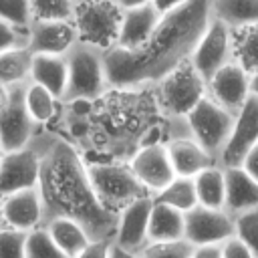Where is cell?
<instances>
[{"instance_id": "2e32d148", "label": "cell", "mask_w": 258, "mask_h": 258, "mask_svg": "<svg viewBox=\"0 0 258 258\" xmlns=\"http://www.w3.org/2000/svg\"><path fill=\"white\" fill-rule=\"evenodd\" d=\"M153 206H155L153 196L139 198L137 202L127 206L119 214L113 244L135 254L143 250L149 244V218H151Z\"/></svg>"}, {"instance_id": "8d00e7d4", "label": "cell", "mask_w": 258, "mask_h": 258, "mask_svg": "<svg viewBox=\"0 0 258 258\" xmlns=\"http://www.w3.org/2000/svg\"><path fill=\"white\" fill-rule=\"evenodd\" d=\"M26 46H28V30L0 20V54L12 48H26Z\"/></svg>"}, {"instance_id": "ab89813d", "label": "cell", "mask_w": 258, "mask_h": 258, "mask_svg": "<svg viewBox=\"0 0 258 258\" xmlns=\"http://www.w3.org/2000/svg\"><path fill=\"white\" fill-rule=\"evenodd\" d=\"M252 179H256L258 181V145L244 157V161H242V165H240Z\"/></svg>"}, {"instance_id": "1f68e13d", "label": "cell", "mask_w": 258, "mask_h": 258, "mask_svg": "<svg viewBox=\"0 0 258 258\" xmlns=\"http://www.w3.org/2000/svg\"><path fill=\"white\" fill-rule=\"evenodd\" d=\"M196 252L198 248L183 238L175 242H149L137 254L141 258H194Z\"/></svg>"}, {"instance_id": "7c38bea8", "label": "cell", "mask_w": 258, "mask_h": 258, "mask_svg": "<svg viewBox=\"0 0 258 258\" xmlns=\"http://www.w3.org/2000/svg\"><path fill=\"white\" fill-rule=\"evenodd\" d=\"M236 236V218L226 210L196 206L185 214V240L196 248L222 246Z\"/></svg>"}, {"instance_id": "e0dca14e", "label": "cell", "mask_w": 258, "mask_h": 258, "mask_svg": "<svg viewBox=\"0 0 258 258\" xmlns=\"http://www.w3.org/2000/svg\"><path fill=\"white\" fill-rule=\"evenodd\" d=\"M79 42L73 22L62 20H32L28 28V50L32 54L64 56Z\"/></svg>"}, {"instance_id": "836d02e7", "label": "cell", "mask_w": 258, "mask_h": 258, "mask_svg": "<svg viewBox=\"0 0 258 258\" xmlns=\"http://www.w3.org/2000/svg\"><path fill=\"white\" fill-rule=\"evenodd\" d=\"M0 20L28 30L32 24L30 0H0Z\"/></svg>"}, {"instance_id": "9c48e42d", "label": "cell", "mask_w": 258, "mask_h": 258, "mask_svg": "<svg viewBox=\"0 0 258 258\" xmlns=\"http://www.w3.org/2000/svg\"><path fill=\"white\" fill-rule=\"evenodd\" d=\"M40 161H42V133L30 141L28 147L4 153L0 167V196H8L20 189H30L38 185L40 179Z\"/></svg>"}, {"instance_id": "c3c4849f", "label": "cell", "mask_w": 258, "mask_h": 258, "mask_svg": "<svg viewBox=\"0 0 258 258\" xmlns=\"http://www.w3.org/2000/svg\"><path fill=\"white\" fill-rule=\"evenodd\" d=\"M2 159H4V153L0 151V167H2Z\"/></svg>"}, {"instance_id": "f546056e", "label": "cell", "mask_w": 258, "mask_h": 258, "mask_svg": "<svg viewBox=\"0 0 258 258\" xmlns=\"http://www.w3.org/2000/svg\"><path fill=\"white\" fill-rule=\"evenodd\" d=\"M234 60L250 75L258 73V24L234 30Z\"/></svg>"}, {"instance_id": "4316f807", "label": "cell", "mask_w": 258, "mask_h": 258, "mask_svg": "<svg viewBox=\"0 0 258 258\" xmlns=\"http://www.w3.org/2000/svg\"><path fill=\"white\" fill-rule=\"evenodd\" d=\"M198 204L212 210H224L226 204V171L220 165H212L194 177Z\"/></svg>"}, {"instance_id": "277c9868", "label": "cell", "mask_w": 258, "mask_h": 258, "mask_svg": "<svg viewBox=\"0 0 258 258\" xmlns=\"http://www.w3.org/2000/svg\"><path fill=\"white\" fill-rule=\"evenodd\" d=\"M64 58L69 67V83L60 103L95 101L111 89L105 69V50L79 40Z\"/></svg>"}, {"instance_id": "44dd1931", "label": "cell", "mask_w": 258, "mask_h": 258, "mask_svg": "<svg viewBox=\"0 0 258 258\" xmlns=\"http://www.w3.org/2000/svg\"><path fill=\"white\" fill-rule=\"evenodd\" d=\"M224 171H226L224 210L234 218L258 210V181L252 179L242 167H230Z\"/></svg>"}, {"instance_id": "cb8c5ba5", "label": "cell", "mask_w": 258, "mask_h": 258, "mask_svg": "<svg viewBox=\"0 0 258 258\" xmlns=\"http://www.w3.org/2000/svg\"><path fill=\"white\" fill-rule=\"evenodd\" d=\"M212 18L232 30L258 24V0H212Z\"/></svg>"}, {"instance_id": "ee69618b", "label": "cell", "mask_w": 258, "mask_h": 258, "mask_svg": "<svg viewBox=\"0 0 258 258\" xmlns=\"http://www.w3.org/2000/svg\"><path fill=\"white\" fill-rule=\"evenodd\" d=\"M123 10H133V8H139V6H145V4H151V0H115Z\"/></svg>"}, {"instance_id": "603a6c76", "label": "cell", "mask_w": 258, "mask_h": 258, "mask_svg": "<svg viewBox=\"0 0 258 258\" xmlns=\"http://www.w3.org/2000/svg\"><path fill=\"white\" fill-rule=\"evenodd\" d=\"M183 238H185V214L175 208L155 204L149 218V242H175Z\"/></svg>"}, {"instance_id": "8992f818", "label": "cell", "mask_w": 258, "mask_h": 258, "mask_svg": "<svg viewBox=\"0 0 258 258\" xmlns=\"http://www.w3.org/2000/svg\"><path fill=\"white\" fill-rule=\"evenodd\" d=\"M153 95L163 119H181L187 117L204 97H208V83L196 71L191 60H187L157 83Z\"/></svg>"}, {"instance_id": "60d3db41", "label": "cell", "mask_w": 258, "mask_h": 258, "mask_svg": "<svg viewBox=\"0 0 258 258\" xmlns=\"http://www.w3.org/2000/svg\"><path fill=\"white\" fill-rule=\"evenodd\" d=\"M187 0H151V4L155 6V10L161 14V16H165V14H169V12H173V10H177L179 6H183Z\"/></svg>"}, {"instance_id": "3957f363", "label": "cell", "mask_w": 258, "mask_h": 258, "mask_svg": "<svg viewBox=\"0 0 258 258\" xmlns=\"http://www.w3.org/2000/svg\"><path fill=\"white\" fill-rule=\"evenodd\" d=\"M38 191L42 198V226L54 218H69L85 228L93 242L111 240L117 232V214L99 202L81 151L58 133L44 129Z\"/></svg>"}, {"instance_id": "74e56055", "label": "cell", "mask_w": 258, "mask_h": 258, "mask_svg": "<svg viewBox=\"0 0 258 258\" xmlns=\"http://www.w3.org/2000/svg\"><path fill=\"white\" fill-rule=\"evenodd\" d=\"M220 254H222V258H254V254L248 250V246L238 236L226 240L220 246Z\"/></svg>"}, {"instance_id": "7dc6e473", "label": "cell", "mask_w": 258, "mask_h": 258, "mask_svg": "<svg viewBox=\"0 0 258 258\" xmlns=\"http://www.w3.org/2000/svg\"><path fill=\"white\" fill-rule=\"evenodd\" d=\"M2 202H4V198L0 196V230H4V228H6V222H4V212H2Z\"/></svg>"}, {"instance_id": "d4e9b609", "label": "cell", "mask_w": 258, "mask_h": 258, "mask_svg": "<svg viewBox=\"0 0 258 258\" xmlns=\"http://www.w3.org/2000/svg\"><path fill=\"white\" fill-rule=\"evenodd\" d=\"M42 228L48 230L50 238L54 240V244L69 256V258H77L93 240L89 238V234L85 232V228L69 218H54L48 224H44Z\"/></svg>"}, {"instance_id": "e575fe53", "label": "cell", "mask_w": 258, "mask_h": 258, "mask_svg": "<svg viewBox=\"0 0 258 258\" xmlns=\"http://www.w3.org/2000/svg\"><path fill=\"white\" fill-rule=\"evenodd\" d=\"M28 232L4 228L0 230V258H26Z\"/></svg>"}, {"instance_id": "d6986e66", "label": "cell", "mask_w": 258, "mask_h": 258, "mask_svg": "<svg viewBox=\"0 0 258 258\" xmlns=\"http://www.w3.org/2000/svg\"><path fill=\"white\" fill-rule=\"evenodd\" d=\"M159 20H161V14L155 10L153 4L125 10L117 46L125 50H139L151 38Z\"/></svg>"}, {"instance_id": "83f0119b", "label": "cell", "mask_w": 258, "mask_h": 258, "mask_svg": "<svg viewBox=\"0 0 258 258\" xmlns=\"http://www.w3.org/2000/svg\"><path fill=\"white\" fill-rule=\"evenodd\" d=\"M155 204H163L169 208H175L183 214L194 210L198 204V191L194 177H175L167 187H163L159 194L153 196Z\"/></svg>"}, {"instance_id": "484cf974", "label": "cell", "mask_w": 258, "mask_h": 258, "mask_svg": "<svg viewBox=\"0 0 258 258\" xmlns=\"http://www.w3.org/2000/svg\"><path fill=\"white\" fill-rule=\"evenodd\" d=\"M34 54L28 48H12L0 54V85L6 89L30 83Z\"/></svg>"}, {"instance_id": "6da1fadb", "label": "cell", "mask_w": 258, "mask_h": 258, "mask_svg": "<svg viewBox=\"0 0 258 258\" xmlns=\"http://www.w3.org/2000/svg\"><path fill=\"white\" fill-rule=\"evenodd\" d=\"M50 131L73 143L87 163L129 161L143 145L163 135V117L153 87L109 89L95 101L60 103Z\"/></svg>"}, {"instance_id": "bcb514c9", "label": "cell", "mask_w": 258, "mask_h": 258, "mask_svg": "<svg viewBox=\"0 0 258 258\" xmlns=\"http://www.w3.org/2000/svg\"><path fill=\"white\" fill-rule=\"evenodd\" d=\"M250 95L258 99V73L250 75Z\"/></svg>"}, {"instance_id": "5b68a950", "label": "cell", "mask_w": 258, "mask_h": 258, "mask_svg": "<svg viewBox=\"0 0 258 258\" xmlns=\"http://www.w3.org/2000/svg\"><path fill=\"white\" fill-rule=\"evenodd\" d=\"M87 171L99 202L111 214L119 216L139 198L151 196L127 161H95L87 163Z\"/></svg>"}, {"instance_id": "9a60e30c", "label": "cell", "mask_w": 258, "mask_h": 258, "mask_svg": "<svg viewBox=\"0 0 258 258\" xmlns=\"http://www.w3.org/2000/svg\"><path fill=\"white\" fill-rule=\"evenodd\" d=\"M208 95L218 105L238 115L250 99V73L236 60L228 62L208 81Z\"/></svg>"}, {"instance_id": "7402d4cb", "label": "cell", "mask_w": 258, "mask_h": 258, "mask_svg": "<svg viewBox=\"0 0 258 258\" xmlns=\"http://www.w3.org/2000/svg\"><path fill=\"white\" fill-rule=\"evenodd\" d=\"M30 81L48 89L60 101L64 97L67 83H69L67 58L64 56H54V54H34Z\"/></svg>"}, {"instance_id": "4dcf8cb0", "label": "cell", "mask_w": 258, "mask_h": 258, "mask_svg": "<svg viewBox=\"0 0 258 258\" xmlns=\"http://www.w3.org/2000/svg\"><path fill=\"white\" fill-rule=\"evenodd\" d=\"M77 0H30L32 20H62L73 22Z\"/></svg>"}, {"instance_id": "ffe728a7", "label": "cell", "mask_w": 258, "mask_h": 258, "mask_svg": "<svg viewBox=\"0 0 258 258\" xmlns=\"http://www.w3.org/2000/svg\"><path fill=\"white\" fill-rule=\"evenodd\" d=\"M173 171L177 177H196L204 169L218 165V161L194 139V137H181L165 143Z\"/></svg>"}, {"instance_id": "ba28073f", "label": "cell", "mask_w": 258, "mask_h": 258, "mask_svg": "<svg viewBox=\"0 0 258 258\" xmlns=\"http://www.w3.org/2000/svg\"><path fill=\"white\" fill-rule=\"evenodd\" d=\"M185 119H187L191 137L218 161L222 149L226 147L232 135L236 115L224 109L222 105H218L208 95L198 103V107Z\"/></svg>"}, {"instance_id": "f6af8a7d", "label": "cell", "mask_w": 258, "mask_h": 258, "mask_svg": "<svg viewBox=\"0 0 258 258\" xmlns=\"http://www.w3.org/2000/svg\"><path fill=\"white\" fill-rule=\"evenodd\" d=\"M8 99H10V89H6V87L0 85V111L8 105Z\"/></svg>"}, {"instance_id": "5bb4252c", "label": "cell", "mask_w": 258, "mask_h": 258, "mask_svg": "<svg viewBox=\"0 0 258 258\" xmlns=\"http://www.w3.org/2000/svg\"><path fill=\"white\" fill-rule=\"evenodd\" d=\"M127 163L131 165L133 173L137 175V179L145 185V189L151 196L159 194L163 187H167L177 177L173 171L167 147L161 141L143 145Z\"/></svg>"}, {"instance_id": "52a82bcc", "label": "cell", "mask_w": 258, "mask_h": 258, "mask_svg": "<svg viewBox=\"0 0 258 258\" xmlns=\"http://www.w3.org/2000/svg\"><path fill=\"white\" fill-rule=\"evenodd\" d=\"M125 10L115 0H77L73 24L79 40L101 50L117 46Z\"/></svg>"}, {"instance_id": "f1b7e54d", "label": "cell", "mask_w": 258, "mask_h": 258, "mask_svg": "<svg viewBox=\"0 0 258 258\" xmlns=\"http://www.w3.org/2000/svg\"><path fill=\"white\" fill-rule=\"evenodd\" d=\"M24 103H26V109L30 113V117L38 123V125H44V123H50L56 113H58V99L44 87L36 85V83H28L26 89H24Z\"/></svg>"}, {"instance_id": "f35d334b", "label": "cell", "mask_w": 258, "mask_h": 258, "mask_svg": "<svg viewBox=\"0 0 258 258\" xmlns=\"http://www.w3.org/2000/svg\"><path fill=\"white\" fill-rule=\"evenodd\" d=\"M113 242L111 240H99V242H91L77 258H109Z\"/></svg>"}, {"instance_id": "d6a6232c", "label": "cell", "mask_w": 258, "mask_h": 258, "mask_svg": "<svg viewBox=\"0 0 258 258\" xmlns=\"http://www.w3.org/2000/svg\"><path fill=\"white\" fill-rule=\"evenodd\" d=\"M26 258H69L50 238L46 228H36L28 232L26 240Z\"/></svg>"}, {"instance_id": "7bdbcfd3", "label": "cell", "mask_w": 258, "mask_h": 258, "mask_svg": "<svg viewBox=\"0 0 258 258\" xmlns=\"http://www.w3.org/2000/svg\"><path fill=\"white\" fill-rule=\"evenodd\" d=\"M109 258H141V256L135 254V252L123 250V248H119L117 244H113V246H111V252H109Z\"/></svg>"}, {"instance_id": "d590c367", "label": "cell", "mask_w": 258, "mask_h": 258, "mask_svg": "<svg viewBox=\"0 0 258 258\" xmlns=\"http://www.w3.org/2000/svg\"><path fill=\"white\" fill-rule=\"evenodd\" d=\"M236 236L248 246L254 258H258V210L246 212L236 218Z\"/></svg>"}, {"instance_id": "b9f144b4", "label": "cell", "mask_w": 258, "mask_h": 258, "mask_svg": "<svg viewBox=\"0 0 258 258\" xmlns=\"http://www.w3.org/2000/svg\"><path fill=\"white\" fill-rule=\"evenodd\" d=\"M194 258H222L220 246H208V248H198Z\"/></svg>"}, {"instance_id": "7a4b0ae2", "label": "cell", "mask_w": 258, "mask_h": 258, "mask_svg": "<svg viewBox=\"0 0 258 258\" xmlns=\"http://www.w3.org/2000/svg\"><path fill=\"white\" fill-rule=\"evenodd\" d=\"M212 22V0H187L161 16L155 32L139 50L113 46L105 50L111 89H145L161 83L187 62Z\"/></svg>"}, {"instance_id": "8fae6325", "label": "cell", "mask_w": 258, "mask_h": 258, "mask_svg": "<svg viewBox=\"0 0 258 258\" xmlns=\"http://www.w3.org/2000/svg\"><path fill=\"white\" fill-rule=\"evenodd\" d=\"M189 60L208 83L220 69L234 60V30L212 18Z\"/></svg>"}, {"instance_id": "30bf717a", "label": "cell", "mask_w": 258, "mask_h": 258, "mask_svg": "<svg viewBox=\"0 0 258 258\" xmlns=\"http://www.w3.org/2000/svg\"><path fill=\"white\" fill-rule=\"evenodd\" d=\"M26 85L12 87L8 105L0 111V151L2 153H14L28 147L38 133L36 131L38 123L30 117L24 103Z\"/></svg>"}, {"instance_id": "4fadbf2b", "label": "cell", "mask_w": 258, "mask_h": 258, "mask_svg": "<svg viewBox=\"0 0 258 258\" xmlns=\"http://www.w3.org/2000/svg\"><path fill=\"white\" fill-rule=\"evenodd\" d=\"M258 145V99L250 95L242 111L236 115L232 135L218 157V165L224 169L240 167L244 157Z\"/></svg>"}, {"instance_id": "ac0fdd59", "label": "cell", "mask_w": 258, "mask_h": 258, "mask_svg": "<svg viewBox=\"0 0 258 258\" xmlns=\"http://www.w3.org/2000/svg\"><path fill=\"white\" fill-rule=\"evenodd\" d=\"M2 212H4L6 228H14L22 232H32L40 228L44 220V210H42V198L38 185L4 196Z\"/></svg>"}]
</instances>
